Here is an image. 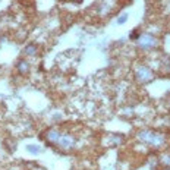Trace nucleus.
Segmentation results:
<instances>
[{
    "instance_id": "nucleus-2",
    "label": "nucleus",
    "mask_w": 170,
    "mask_h": 170,
    "mask_svg": "<svg viewBox=\"0 0 170 170\" xmlns=\"http://www.w3.org/2000/svg\"><path fill=\"white\" fill-rule=\"evenodd\" d=\"M56 145H57L59 148H62V150H72V148H75V145H76V139H75L72 135L60 133Z\"/></svg>"
},
{
    "instance_id": "nucleus-9",
    "label": "nucleus",
    "mask_w": 170,
    "mask_h": 170,
    "mask_svg": "<svg viewBox=\"0 0 170 170\" xmlns=\"http://www.w3.org/2000/svg\"><path fill=\"white\" fill-rule=\"evenodd\" d=\"M126 19H128V13H122V15L117 18L116 24H117V25H122V24H125V22H126Z\"/></svg>"
},
{
    "instance_id": "nucleus-5",
    "label": "nucleus",
    "mask_w": 170,
    "mask_h": 170,
    "mask_svg": "<svg viewBox=\"0 0 170 170\" xmlns=\"http://www.w3.org/2000/svg\"><path fill=\"white\" fill-rule=\"evenodd\" d=\"M59 135H60V132H57V130H48V132L45 133V139H47L48 144L56 145V142H57V139H59Z\"/></svg>"
},
{
    "instance_id": "nucleus-3",
    "label": "nucleus",
    "mask_w": 170,
    "mask_h": 170,
    "mask_svg": "<svg viewBox=\"0 0 170 170\" xmlns=\"http://www.w3.org/2000/svg\"><path fill=\"white\" fill-rule=\"evenodd\" d=\"M138 45L144 50H150L153 47L157 45V40L153 34H148V32H144L138 37Z\"/></svg>"
},
{
    "instance_id": "nucleus-4",
    "label": "nucleus",
    "mask_w": 170,
    "mask_h": 170,
    "mask_svg": "<svg viewBox=\"0 0 170 170\" xmlns=\"http://www.w3.org/2000/svg\"><path fill=\"white\" fill-rule=\"evenodd\" d=\"M135 75H136L138 81H141V82H150V81L153 79V72H151V69L147 68V66H139V68L136 69Z\"/></svg>"
},
{
    "instance_id": "nucleus-10",
    "label": "nucleus",
    "mask_w": 170,
    "mask_h": 170,
    "mask_svg": "<svg viewBox=\"0 0 170 170\" xmlns=\"http://www.w3.org/2000/svg\"><path fill=\"white\" fill-rule=\"evenodd\" d=\"M138 37H139L138 31H132V34H130V40H138Z\"/></svg>"
},
{
    "instance_id": "nucleus-1",
    "label": "nucleus",
    "mask_w": 170,
    "mask_h": 170,
    "mask_svg": "<svg viewBox=\"0 0 170 170\" xmlns=\"http://www.w3.org/2000/svg\"><path fill=\"white\" fill-rule=\"evenodd\" d=\"M138 138L142 141V142H147L153 147H160L163 145L164 142V136L160 135V133H156V132H151V130H141L138 133Z\"/></svg>"
},
{
    "instance_id": "nucleus-7",
    "label": "nucleus",
    "mask_w": 170,
    "mask_h": 170,
    "mask_svg": "<svg viewBox=\"0 0 170 170\" xmlns=\"http://www.w3.org/2000/svg\"><path fill=\"white\" fill-rule=\"evenodd\" d=\"M27 151L31 153V154H40V153H41V148H40L38 145L30 144V145H27Z\"/></svg>"
},
{
    "instance_id": "nucleus-6",
    "label": "nucleus",
    "mask_w": 170,
    "mask_h": 170,
    "mask_svg": "<svg viewBox=\"0 0 170 170\" xmlns=\"http://www.w3.org/2000/svg\"><path fill=\"white\" fill-rule=\"evenodd\" d=\"M18 71H19V73H27L30 71V65L25 60H19L18 62Z\"/></svg>"
},
{
    "instance_id": "nucleus-8",
    "label": "nucleus",
    "mask_w": 170,
    "mask_h": 170,
    "mask_svg": "<svg viewBox=\"0 0 170 170\" xmlns=\"http://www.w3.org/2000/svg\"><path fill=\"white\" fill-rule=\"evenodd\" d=\"M24 53L28 54V56H34V54L37 53V47H35L34 44H31V45H28V47L24 50Z\"/></svg>"
}]
</instances>
